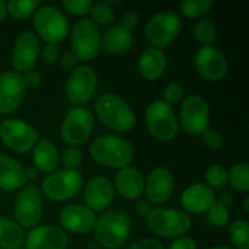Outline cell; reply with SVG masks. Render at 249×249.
<instances>
[{
    "label": "cell",
    "instance_id": "1",
    "mask_svg": "<svg viewBox=\"0 0 249 249\" xmlns=\"http://www.w3.org/2000/svg\"><path fill=\"white\" fill-rule=\"evenodd\" d=\"M90 155L99 164L123 169L134 160L133 145L126 139L117 135L97 136L90 145Z\"/></svg>",
    "mask_w": 249,
    "mask_h": 249
},
{
    "label": "cell",
    "instance_id": "2",
    "mask_svg": "<svg viewBox=\"0 0 249 249\" xmlns=\"http://www.w3.org/2000/svg\"><path fill=\"white\" fill-rule=\"evenodd\" d=\"M95 112L100 121L117 133H128L135 126L136 116L130 105L119 95L107 92L95 104Z\"/></svg>",
    "mask_w": 249,
    "mask_h": 249
},
{
    "label": "cell",
    "instance_id": "3",
    "mask_svg": "<svg viewBox=\"0 0 249 249\" xmlns=\"http://www.w3.org/2000/svg\"><path fill=\"white\" fill-rule=\"evenodd\" d=\"M95 238L106 249L121 248L128 240L131 220L124 211L114 209L105 213L95 225Z\"/></svg>",
    "mask_w": 249,
    "mask_h": 249
},
{
    "label": "cell",
    "instance_id": "4",
    "mask_svg": "<svg viewBox=\"0 0 249 249\" xmlns=\"http://www.w3.org/2000/svg\"><path fill=\"white\" fill-rule=\"evenodd\" d=\"M146 224L151 232L160 237H181L191 228V218L179 209L160 207L152 209Z\"/></svg>",
    "mask_w": 249,
    "mask_h": 249
},
{
    "label": "cell",
    "instance_id": "5",
    "mask_svg": "<svg viewBox=\"0 0 249 249\" xmlns=\"http://www.w3.org/2000/svg\"><path fill=\"white\" fill-rule=\"evenodd\" d=\"M145 122L151 135L160 141L173 140L179 131V121L174 109L163 100H156L148 105Z\"/></svg>",
    "mask_w": 249,
    "mask_h": 249
},
{
    "label": "cell",
    "instance_id": "6",
    "mask_svg": "<svg viewBox=\"0 0 249 249\" xmlns=\"http://www.w3.org/2000/svg\"><path fill=\"white\" fill-rule=\"evenodd\" d=\"M33 26L38 36L48 44H55L63 40L70 32V23L65 15L57 7L45 5L36 11Z\"/></svg>",
    "mask_w": 249,
    "mask_h": 249
},
{
    "label": "cell",
    "instance_id": "7",
    "mask_svg": "<svg viewBox=\"0 0 249 249\" xmlns=\"http://www.w3.org/2000/svg\"><path fill=\"white\" fill-rule=\"evenodd\" d=\"M71 48L77 60L92 61L97 57L101 50V36L91 19H79L73 26Z\"/></svg>",
    "mask_w": 249,
    "mask_h": 249
},
{
    "label": "cell",
    "instance_id": "8",
    "mask_svg": "<svg viewBox=\"0 0 249 249\" xmlns=\"http://www.w3.org/2000/svg\"><path fill=\"white\" fill-rule=\"evenodd\" d=\"M181 19L173 11H162L148 19L145 36L152 48H164L177 39L181 32Z\"/></svg>",
    "mask_w": 249,
    "mask_h": 249
},
{
    "label": "cell",
    "instance_id": "9",
    "mask_svg": "<svg viewBox=\"0 0 249 249\" xmlns=\"http://www.w3.org/2000/svg\"><path fill=\"white\" fill-rule=\"evenodd\" d=\"M83 189V178L77 170H58L49 174L41 184L43 194L51 201H67Z\"/></svg>",
    "mask_w": 249,
    "mask_h": 249
},
{
    "label": "cell",
    "instance_id": "10",
    "mask_svg": "<svg viewBox=\"0 0 249 249\" xmlns=\"http://www.w3.org/2000/svg\"><path fill=\"white\" fill-rule=\"evenodd\" d=\"M0 140L18 153L31 151L39 140V134L31 124L21 119H6L0 124Z\"/></svg>",
    "mask_w": 249,
    "mask_h": 249
},
{
    "label": "cell",
    "instance_id": "11",
    "mask_svg": "<svg viewBox=\"0 0 249 249\" xmlns=\"http://www.w3.org/2000/svg\"><path fill=\"white\" fill-rule=\"evenodd\" d=\"M94 130V117L84 107H74L66 114L61 125V138L71 146L87 142Z\"/></svg>",
    "mask_w": 249,
    "mask_h": 249
},
{
    "label": "cell",
    "instance_id": "12",
    "mask_svg": "<svg viewBox=\"0 0 249 249\" xmlns=\"http://www.w3.org/2000/svg\"><path fill=\"white\" fill-rule=\"evenodd\" d=\"M44 214L41 194L34 185L23 186L17 196L14 207V215L21 228H34L40 223Z\"/></svg>",
    "mask_w": 249,
    "mask_h": 249
},
{
    "label": "cell",
    "instance_id": "13",
    "mask_svg": "<svg viewBox=\"0 0 249 249\" xmlns=\"http://www.w3.org/2000/svg\"><path fill=\"white\" fill-rule=\"evenodd\" d=\"M211 109L208 102L199 95H190L181 102L180 122L186 133L201 135L208 129Z\"/></svg>",
    "mask_w": 249,
    "mask_h": 249
},
{
    "label": "cell",
    "instance_id": "14",
    "mask_svg": "<svg viewBox=\"0 0 249 249\" xmlns=\"http://www.w3.org/2000/svg\"><path fill=\"white\" fill-rule=\"evenodd\" d=\"M97 75L89 66H79L71 72L66 85L67 97L72 104L84 105L91 100L96 89Z\"/></svg>",
    "mask_w": 249,
    "mask_h": 249
},
{
    "label": "cell",
    "instance_id": "15",
    "mask_svg": "<svg viewBox=\"0 0 249 249\" xmlns=\"http://www.w3.org/2000/svg\"><path fill=\"white\" fill-rule=\"evenodd\" d=\"M40 53V41L39 38L32 32H23L17 36L14 44L11 55L12 67L18 72H29L33 71L38 62V56Z\"/></svg>",
    "mask_w": 249,
    "mask_h": 249
},
{
    "label": "cell",
    "instance_id": "16",
    "mask_svg": "<svg viewBox=\"0 0 249 249\" xmlns=\"http://www.w3.org/2000/svg\"><path fill=\"white\" fill-rule=\"evenodd\" d=\"M195 67L202 78L209 82H218L228 73V60L214 46H202L195 56Z\"/></svg>",
    "mask_w": 249,
    "mask_h": 249
},
{
    "label": "cell",
    "instance_id": "17",
    "mask_svg": "<svg viewBox=\"0 0 249 249\" xmlns=\"http://www.w3.org/2000/svg\"><path fill=\"white\" fill-rule=\"evenodd\" d=\"M23 77L19 73L7 71L0 74V113L11 114L21 106L24 97Z\"/></svg>",
    "mask_w": 249,
    "mask_h": 249
},
{
    "label": "cell",
    "instance_id": "18",
    "mask_svg": "<svg viewBox=\"0 0 249 249\" xmlns=\"http://www.w3.org/2000/svg\"><path fill=\"white\" fill-rule=\"evenodd\" d=\"M145 191L151 204L160 206L167 203L174 192V177L167 168H155L148 174Z\"/></svg>",
    "mask_w": 249,
    "mask_h": 249
},
{
    "label": "cell",
    "instance_id": "19",
    "mask_svg": "<svg viewBox=\"0 0 249 249\" xmlns=\"http://www.w3.org/2000/svg\"><path fill=\"white\" fill-rule=\"evenodd\" d=\"M96 215L87 206L70 204L61 211L60 223L63 229L73 233H88L96 225Z\"/></svg>",
    "mask_w": 249,
    "mask_h": 249
},
{
    "label": "cell",
    "instance_id": "20",
    "mask_svg": "<svg viewBox=\"0 0 249 249\" xmlns=\"http://www.w3.org/2000/svg\"><path fill=\"white\" fill-rule=\"evenodd\" d=\"M24 242L26 249H65L68 237L61 228L48 225L32 229Z\"/></svg>",
    "mask_w": 249,
    "mask_h": 249
},
{
    "label": "cell",
    "instance_id": "21",
    "mask_svg": "<svg viewBox=\"0 0 249 249\" xmlns=\"http://www.w3.org/2000/svg\"><path fill=\"white\" fill-rule=\"evenodd\" d=\"M114 198V187L106 177H95L89 180L84 189V201L92 212L108 208Z\"/></svg>",
    "mask_w": 249,
    "mask_h": 249
},
{
    "label": "cell",
    "instance_id": "22",
    "mask_svg": "<svg viewBox=\"0 0 249 249\" xmlns=\"http://www.w3.org/2000/svg\"><path fill=\"white\" fill-rule=\"evenodd\" d=\"M215 202V194L206 184L190 185L181 195V204L187 213L201 214L208 211Z\"/></svg>",
    "mask_w": 249,
    "mask_h": 249
},
{
    "label": "cell",
    "instance_id": "23",
    "mask_svg": "<svg viewBox=\"0 0 249 249\" xmlns=\"http://www.w3.org/2000/svg\"><path fill=\"white\" fill-rule=\"evenodd\" d=\"M114 186L123 198L133 201L142 195L145 190V179L140 170L129 165L118 170L114 178Z\"/></svg>",
    "mask_w": 249,
    "mask_h": 249
},
{
    "label": "cell",
    "instance_id": "24",
    "mask_svg": "<svg viewBox=\"0 0 249 249\" xmlns=\"http://www.w3.org/2000/svg\"><path fill=\"white\" fill-rule=\"evenodd\" d=\"M27 178L23 167L18 160L0 153V189L16 191L26 185Z\"/></svg>",
    "mask_w": 249,
    "mask_h": 249
},
{
    "label": "cell",
    "instance_id": "25",
    "mask_svg": "<svg viewBox=\"0 0 249 249\" xmlns=\"http://www.w3.org/2000/svg\"><path fill=\"white\" fill-rule=\"evenodd\" d=\"M167 68V56L162 49L148 48L139 60V72L146 80L155 82L160 79Z\"/></svg>",
    "mask_w": 249,
    "mask_h": 249
},
{
    "label": "cell",
    "instance_id": "26",
    "mask_svg": "<svg viewBox=\"0 0 249 249\" xmlns=\"http://www.w3.org/2000/svg\"><path fill=\"white\" fill-rule=\"evenodd\" d=\"M134 43L131 31L122 24H114L104 32L101 36V46L109 53H124L129 51Z\"/></svg>",
    "mask_w": 249,
    "mask_h": 249
},
{
    "label": "cell",
    "instance_id": "27",
    "mask_svg": "<svg viewBox=\"0 0 249 249\" xmlns=\"http://www.w3.org/2000/svg\"><path fill=\"white\" fill-rule=\"evenodd\" d=\"M33 163L38 172L53 173L60 164V153L50 140H40L34 146Z\"/></svg>",
    "mask_w": 249,
    "mask_h": 249
},
{
    "label": "cell",
    "instance_id": "28",
    "mask_svg": "<svg viewBox=\"0 0 249 249\" xmlns=\"http://www.w3.org/2000/svg\"><path fill=\"white\" fill-rule=\"evenodd\" d=\"M26 240L24 231L16 221L0 216V248L17 249Z\"/></svg>",
    "mask_w": 249,
    "mask_h": 249
},
{
    "label": "cell",
    "instance_id": "29",
    "mask_svg": "<svg viewBox=\"0 0 249 249\" xmlns=\"http://www.w3.org/2000/svg\"><path fill=\"white\" fill-rule=\"evenodd\" d=\"M229 173V181L236 191L247 194L249 190V167L247 163L232 165Z\"/></svg>",
    "mask_w": 249,
    "mask_h": 249
},
{
    "label": "cell",
    "instance_id": "30",
    "mask_svg": "<svg viewBox=\"0 0 249 249\" xmlns=\"http://www.w3.org/2000/svg\"><path fill=\"white\" fill-rule=\"evenodd\" d=\"M39 5L38 0H10L6 2V10L15 18L26 19L38 10Z\"/></svg>",
    "mask_w": 249,
    "mask_h": 249
},
{
    "label": "cell",
    "instance_id": "31",
    "mask_svg": "<svg viewBox=\"0 0 249 249\" xmlns=\"http://www.w3.org/2000/svg\"><path fill=\"white\" fill-rule=\"evenodd\" d=\"M229 236L237 249H249V226L248 221L240 219L231 224Z\"/></svg>",
    "mask_w": 249,
    "mask_h": 249
},
{
    "label": "cell",
    "instance_id": "32",
    "mask_svg": "<svg viewBox=\"0 0 249 249\" xmlns=\"http://www.w3.org/2000/svg\"><path fill=\"white\" fill-rule=\"evenodd\" d=\"M194 33L197 43L203 46H212L218 36V29L215 24L209 19H201L195 26Z\"/></svg>",
    "mask_w": 249,
    "mask_h": 249
},
{
    "label": "cell",
    "instance_id": "33",
    "mask_svg": "<svg viewBox=\"0 0 249 249\" xmlns=\"http://www.w3.org/2000/svg\"><path fill=\"white\" fill-rule=\"evenodd\" d=\"M212 7H213L212 0H185L180 2V10L189 18L203 16Z\"/></svg>",
    "mask_w": 249,
    "mask_h": 249
},
{
    "label": "cell",
    "instance_id": "34",
    "mask_svg": "<svg viewBox=\"0 0 249 249\" xmlns=\"http://www.w3.org/2000/svg\"><path fill=\"white\" fill-rule=\"evenodd\" d=\"M206 180L212 190H223L229 182V173L221 164H213L207 169Z\"/></svg>",
    "mask_w": 249,
    "mask_h": 249
},
{
    "label": "cell",
    "instance_id": "35",
    "mask_svg": "<svg viewBox=\"0 0 249 249\" xmlns=\"http://www.w3.org/2000/svg\"><path fill=\"white\" fill-rule=\"evenodd\" d=\"M207 218L212 225L223 228L230 220V211L220 202H214L213 206L207 211Z\"/></svg>",
    "mask_w": 249,
    "mask_h": 249
},
{
    "label": "cell",
    "instance_id": "36",
    "mask_svg": "<svg viewBox=\"0 0 249 249\" xmlns=\"http://www.w3.org/2000/svg\"><path fill=\"white\" fill-rule=\"evenodd\" d=\"M90 14H91L92 18L91 21L95 24H109L114 21V17H116L113 9L105 1L94 4Z\"/></svg>",
    "mask_w": 249,
    "mask_h": 249
},
{
    "label": "cell",
    "instance_id": "37",
    "mask_svg": "<svg viewBox=\"0 0 249 249\" xmlns=\"http://www.w3.org/2000/svg\"><path fill=\"white\" fill-rule=\"evenodd\" d=\"M62 163L66 169L75 170L83 163V153L75 146H70L62 153Z\"/></svg>",
    "mask_w": 249,
    "mask_h": 249
},
{
    "label": "cell",
    "instance_id": "38",
    "mask_svg": "<svg viewBox=\"0 0 249 249\" xmlns=\"http://www.w3.org/2000/svg\"><path fill=\"white\" fill-rule=\"evenodd\" d=\"M62 5L70 14L74 16H83L91 11L94 2L91 0H65L62 1Z\"/></svg>",
    "mask_w": 249,
    "mask_h": 249
},
{
    "label": "cell",
    "instance_id": "39",
    "mask_svg": "<svg viewBox=\"0 0 249 249\" xmlns=\"http://www.w3.org/2000/svg\"><path fill=\"white\" fill-rule=\"evenodd\" d=\"M182 96H184V89L179 83H170L164 88V91H163V97H164L163 101L167 102L170 106L178 104L182 99Z\"/></svg>",
    "mask_w": 249,
    "mask_h": 249
},
{
    "label": "cell",
    "instance_id": "40",
    "mask_svg": "<svg viewBox=\"0 0 249 249\" xmlns=\"http://www.w3.org/2000/svg\"><path fill=\"white\" fill-rule=\"evenodd\" d=\"M202 141L204 145L212 150H219L224 146V136L218 130L207 129L202 133Z\"/></svg>",
    "mask_w": 249,
    "mask_h": 249
},
{
    "label": "cell",
    "instance_id": "41",
    "mask_svg": "<svg viewBox=\"0 0 249 249\" xmlns=\"http://www.w3.org/2000/svg\"><path fill=\"white\" fill-rule=\"evenodd\" d=\"M41 58L46 65H55L60 58V49L55 44H48L41 50Z\"/></svg>",
    "mask_w": 249,
    "mask_h": 249
},
{
    "label": "cell",
    "instance_id": "42",
    "mask_svg": "<svg viewBox=\"0 0 249 249\" xmlns=\"http://www.w3.org/2000/svg\"><path fill=\"white\" fill-rule=\"evenodd\" d=\"M129 249H164V247L155 238H140L131 243Z\"/></svg>",
    "mask_w": 249,
    "mask_h": 249
},
{
    "label": "cell",
    "instance_id": "43",
    "mask_svg": "<svg viewBox=\"0 0 249 249\" xmlns=\"http://www.w3.org/2000/svg\"><path fill=\"white\" fill-rule=\"evenodd\" d=\"M139 21H140V17L136 14L135 11H128L121 17V23L123 27H125L129 31H133L138 27Z\"/></svg>",
    "mask_w": 249,
    "mask_h": 249
},
{
    "label": "cell",
    "instance_id": "44",
    "mask_svg": "<svg viewBox=\"0 0 249 249\" xmlns=\"http://www.w3.org/2000/svg\"><path fill=\"white\" fill-rule=\"evenodd\" d=\"M168 249H197L196 242L190 237H178L177 240L170 243Z\"/></svg>",
    "mask_w": 249,
    "mask_h": 249
},
{
    "label": "cell",
    "instance_id": "45",
    "mask_svg": "<svg viewBox=\"0 0 249 249\" xmlns=\"http://www.w3.org/2000/svg\"><path fill=\"white\" fill-rule=\"evenodd\" d=\"M77 61L78 60L72 53H66L58 58V66L62 71H70L74 68V66L77 65Z\"/></svg>",
    "mask_w": 249,
    "mask_h": 249
},
{
    "label": "cell",
    "instance_id": "46",
    "mask_svg": "<svg viewBox=\"0 0 249 249\" xmlns=\"http://www.w3.org/2000/svg\"><path fill=\"white\" fill-rule=\"evenodd\" d=\"M24 85L28 88H38L39 85L43 82V77L39 72L36 71H29L26 73V75L23 77Z\"/></svg>",
    "mask_w": 249,
    "mask_h": 249
},
{
    "label": "cell",
    "instance_id": "47",
    "mask_svg": "<svg viewBox=\"0 0 249 249\" xmlns=\"http://www.w3.org/2000/svg\"><path fill=\"white\" fill-rule=\"evenodd\" d=\"M152 204L148 201H139L135 206V212L141 218H147L148 214L152 212Z\"/></svg>",
    "mask_w": 249,
    "mask_h": 249
},
{
    "label": "cell",
    "instance_id": "48",
    "mask_svg": "<svg viewBox=\"0 0 249 249\" xmlns=\"http://www.w3.org/2000/svg\"><path fill=\"white\" fill-rule=\"evenodd\" d=\"M233 201H235V198H233L232 195L229 194V192H224V194L220 196V199H219V202L223 203L224 206L228 207V208L229 206H231V204L233 203Z\"/></svg>",
    "mask_w": 249,
    "mask_h": 249
},
{
    "label": "cell",
    "instance_id": "49",
    "mask_svg": "<svg viewBox=\"0 0 249 249\" xmlns=\"http://www.w3.org/2000/svg\"><path fill=\"white\" fill-rule=\"evenodd\" d=\"M24 173H26V178H27V180H34V179H36V178H38V175H39V172H38V169H36V167H29V168H27L26 170H24Z\"/></svg>",
    "mask_w": 249,
    "mask_h": 249
},
{
    "label": "cell",
    "instance_id": "50",
    "mask_svg": "<svg viewBox=\"0 0 249 249\" xmlns=\"http://www.w3.org/2000/svg\"><path fill=\"white\" fill-rule=\"evenodd\" d=\"M6 2L1 1L0 0V22H2L5 19V17H6Z\"/></svg>",
    "mask_w": 249,
    "mask_h": 249
},
{
    "label": "cell",
    "instance_id": "51",
    "mask_svg": "<svg viewBox=\"0 0 249 249\" xmlns=\"http://www.w3.org/2000/svg\"><path fill=\"white\" fill-rule=\"evenodd\" d=\"M243 212H245V214H248L249 213V197L246 196L245 199H243Z\"/></svg>",
    "mask_w": 249,
    "mask_h": 249
},
{
    "label": "cell",
    "instance_id": "52",
    "mask_svg": "<svg viewBox=\"0 0 249 249\" xmlns=\"http://www.w3.org/2000/svg\"><path fill=\"white\" fill-rule=\"evenodd\" d=\"M211 249H232L230 247H226V246H215V247L211 248Z\"/></svg>",
    "mask_w": 249,
    "mask_h": 249
},
{
    "label": "cell",
    "instance_id": "53",
    "mask_svg": "<svg viewBox=\"0 0 249 249\" xmlns=\"http://www.w3.org/2000/svg\"><path fill=\"white\" fill-rule=\"evenodd\" d=\"M17 249H23V248H22V247H19V248H17Z\"/></svg>",
    "mask_w": 249,
    "mask_h": 249
}]
</instances>
